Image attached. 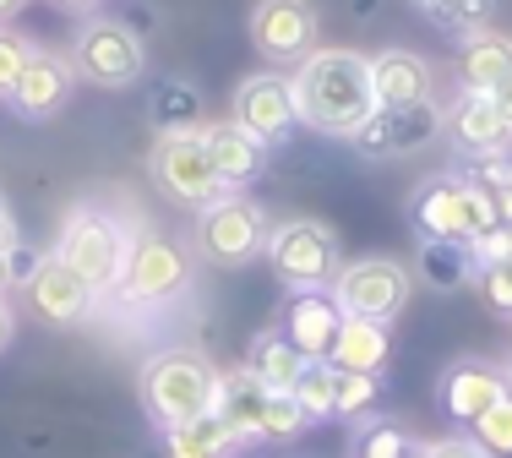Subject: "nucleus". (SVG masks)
Segmentation results:
<instances>
[{
  "label": "nucleus",
  "mask_w": 512,
  "mask_h": 458,
  "mask_svg": "<svg viewBox=\"0 0 512 458\" xmlns=\"http://www.w3.org/2000/svg\"><path fill=\"white\" fill-rule=\"evenodd\" d=\"M295 110L322 137H355L360 120L376 110L371 93V55L360 50H316L300 60L295 77Z\"/></svg>",
  "instance_id": "f257e3e1"
},
{
  "label": "nucleus",
  "mask_w": 512,
  "mask_h": 458,
  "mask_svg": "<svg viewBox=\"0 0 512 458\" xmlns=\"http://www.w3.org/2000/svg\"><path fill=\"white\" fill-rule=\"evenodd\" d=\"M55 257L66 262L93 295H99V289H120V273H126V257H131V235L120 229V219L109 208L82 202V208H71L66 224H60Z\"/></svg>",
  "instance_id": "f03ea898"
},
{
  "label": "nucleus",
  "mask_w": 512,
  "mask_h": 458,
  "mask_svg": "<svg viewBox=\"0 0 512 458\" xmlns=\"http://www.w3.org/2000/svg\"><path fill=\"white\" fill-rule=\"evenodd\" d=\"M213 388H218V377L197 349H164L142 371V404H148L158 431H175L186 420L207 415L213 409Z\"/></svg>",
  "instance_id": "7ed1b4c3"
},
{
  "label": "nucleus",
  "mask_w": 512,
  "mask_h": 458,
  "mask_svg": "<svg viewBox=\"0 0 512 458\" xmlns=\"http://www.w3.org/2000/svg\"><path fill=\"white\" fill-rule=\"evenodd\" d=\"M409 213H414L420 240H453V246H469L485 229L502 224L496 197L485 186H474V180H431V186L414 191Z\"/></svg>",
  "instance_id": "20e7f679"
},
{
  "label": "nucleus",
  "mask_w": 512,
  "mask_h": 458,
  "mask_svg": "<svg viewBox=\"0 0 512 458\" xmlns=\"http://www.w3.org/2000/svg\"><path fill=\"white\" fill-rule=\"evenodd\" d=\"M71 71L93 88H131L148 71V50L120 17H88L71 44Z\"/></svg>",
  "instance_id": "39448f33"
},
{
  "label": "nucleus",
  "mask_w": 512,
  "mask_h": 458,
  "mask_svg": "<svg viewBox=\"0 0 512 458\" xmlns=\"http://www.w3.org/2000/svg\"><path fill=\"white\" fill-rule=\"evenodd\" d=\"M267 262H273V273L284 279L289 289H327L338 279V240L327 224L316 219H284L267 229Z\"/></svg>",
  "instance_id": "423d86ee"
},
{
  "label": "nucleus",
  "mask_w": 512,
  "mask_h": 458,
  "mask_svg": "<svg viewBox=\"0 0 512 458\" xmlns=\"http://www.w3.org/2000/svg\"><path fill=\"white\" fill-rule=\"evenodd\" d=\"M409 268L393 257H360L349 268H338V279L327 284V295L338 300L344 317H371V322H393L409 306Z\"/></svg>",
  "instance_id": "0eeeda50"
},
{
  "label": "nucleus",
  "mask_w": 512,
  "mask_h": 458,
  "mask_svg": "<svg viewBox=\"0 0 512 458\" xmlns=\"http://www.w3.org/2000/svg\"><path fill=\"white\" fill-rule=\"evenodd\" d=\"M442 131H447V110L425 99V104H404V110H371L360 120V131L349 137V148L360 159L382 164V159H409V153L431 148Z\"/></svg>",
  "instance_id": "6e6552de"
},
{
  "label": "nucleus",
  "mask_w": 512,
  "mask_h": 458,
  "mask_svg": "<svg viewBox=\"0 0 512 458\" xmlns=\"http://www.w3.org/2000/svg\"><path fill=\"white\" fill-rule=\"evenodd\" d=\"M197 246L207 262H218V268H240V262H251L256 251L267 246V213L256 208L251 197H218L202 208L197 219Z\"/></svg>",
  "instance_id": "1a4fd4ad"
},
{
  "label": "nucleus",
  "mask_w": 512,
  "mask_h": 458,
  "mask_svg": "<svg viewBox=\"0 0 512 458\" xmlns=\"http://www.w3.org/2000/svg\"><path fill=\"white\" fill-rule=\"evenodd\" d=\"M148 175L164 197L186 202V208H207V202L224 197V180L213 175L207 164L197 131H169V137L153 142V159H148Z\"/></svg>",
  "instance_id": "9d476101"
},
{
  "label": "nucleus",
  "mask_w": 512,
  "mask_h": 458,
  "mask_svg": "<svg viewBox=\"0 0 512 458\" xmlns=\"http://www.w3.org/2000/svg\"><path fill=\"white\" fill-rule=\"evenodd\" d=\"M229 120H235L246 137H256L262 148H278L289 142V131L300 126L295 110V82L278 77V71H256L235 88V104H229Z\"/></svg>",
  "instance_id": "9b49d317"
},
{
  "label": "nucleus",
  "mask_w": 512,
  "mask_h": 458,
  "mask_svg": "<svg viewBox=\"0 0 512 458\" xmlns=\"http://www.w3.org/2000/svg\"><path fill=\"white\" fill-rule=\"evenodd\" d=\"M186 284H191V257L169 235L131 240L126 273H120V295L126 300H137V306H164V300H175Z\"/></svg>",
  "instance_id": "f8f14e48"
},
{
  "label": "nucleus",
  "mask_w": 512,
  "mask_h": 458,
  "mask_svg": "<svg viewBox=\"0 0 512 458\" xmlns=\"http://www.w3.org/2000/svg\"><path fill=\"white\" fill-rule=\"evenodd\" d=\"M316 6L311 0H256L251 11V44L273 66H300L316 55Z\"/></svg>",
  "instance_id": "ddd939ff"
},
{
  "label": "nucleus",
  "mask_w": 512,
  "mask_h": 458,
  "mask_svg": "<svg viewBox=\"0 0 512 458\" xmlns=\"http://www.w3.org/2000/svg\"><path fill=\"white\" fill-rule=\"evenodd\" d=\"M71 82H77L71 60H66V55H55V50H39V44H33V55L22 60V71H17V82H11L6 104H11V115H22V120H50V115L66 110Z\"/></svg>",
  "instance_id": "4468645a"
},
{
  "label": "nucleus",
  "mask_w": 512,
  "mask_h": 458,
  "mask_svg": "<svg viewBox=\"0 0 512 458\" xmlns=\"http://www.w3.org/2000/svg\"><path fill=\"white\" fill-rule=\"evenodd\" d=\"M507 393H512V377L502 366H485V360H458L442 377V409L458 426H474L480 415H491Z\"/></svg>",
  "instance_id": "2eb2a0df"
},
{
  "label": "nucleus",
  "mask_w": 512,
  "mask_h": 458,
  "mask_svg": "<svg viewBox=\"0 0 512 458\" xmlns=\"http://www.w3.org/2000/svg\"><path fill=\"white\" fill-rule=\"evenodd\" d=\"M338 328H344V311L327 289H300L284 311V339L300 349V360H333Z\"/></svg>",
  "instance_id": "dca6fc26"
},
{
  "label": "nucleus",
  "mask_w": 512,
  "mask_h": 458,
  "mask_svg": "<svg viewBox=\"0 0 512 458\" xmlns=\"http://www.w3.org/2000/svg\"><path fill=\"white\" fill-rule=\"evenodd\" d=\"M447 137L458 142L469 159H485V153H507L512 148V120L496 110L491 93H458V104L447 110Z\"/></svg>",
  "instance_id": "f3484780"
},
{
  "label": "nucleus",
  "mask_w": 512,
  "mask_h": 458,
  "mask_svg": "<svg viewBox=\"0 0 512 458\" xmlns=\"http://www.w3.org/2000/svg\"><path fill=\"white\" fill-rule=\"evenodd\" d=\"M197 142H202L207 164H213V175L224 180V191L229 186H251V180L262 175V164H267V148L256 137H246L235 120H207V126L197 131Z\"/></svg>",
  "instance_id": "a211bd4d"
},
{
  "label": "nucleus",
  "mask_w": 512,
  "mask_h": 458,
  "mask_svg": "<svg viewBox=\"0 0 512 458\" xmlns=\"http://www.w3.org/2000/svg\"><path fill=\"white\" fill-rule=\"evenodd\" d=\"M22 289H28L33 311H39L44 322H55V328H66V322H82V317H88V306H93V289L82 284L77 273H71L66 262L55 257V251L39 262V273H33V279L22 284Z\"/></svg>",
  "instance_id": "6ab92c4d"
},
{
  "label": "nucleus",
  "mask_w": 512,
  "mask_h": 458,
  "mask_svg": "<svg viewBox=\"0 0 512 458\" xmlns=\"http://www.w3.org/2000/svg\"><path fill=\"white\" fill-rule=\"evenodd\" d=\"M371 93H376V110L425 104L431 99V66L414 50H382L371 55Z\"/></svg>",
  "instance_id": "aec40b11"
},
{
  "label": "nucleus",
  "mask_w": 512,
  "mask_h": 458,
  "mask_svg": "<svg viewBox=\"0 0 512 458\" xmlns=\"http://www.w3.org/2000/svg\"><path fill=\"white\" fill-rule=\"evenodd\" d=\"M267 399H273V393H267L262 382H256L246 366H240V371H224V377H218V388H213V415L224 420L229 431H235V442H256V437H262Z\"/></svg>",
  "instance_id": "412c9836"
},
{
  "label": "nucleus",
  "mask_w": 512,
  "mask_h": 458,
  "mask_svg": "<svg viewBox=\"0 0 512 458\" xmlns=\"http://www.w3.org/2000/svg\"><path fill=\"white\" fill-rule=\"evenodd\" d=\"M387 355H393L387 322L344 317V328H338V344H333V366H338V371H365V377H382Z\"/></svg>",
  "instance_id": "4be33fe9"
},
{
  "label": "nucleus",
  "mask_w": 512,
  "mask_h": 458,
  "mask_svg": "<svg viewBox=\"0 0 512 458\" xmlns=\"http://www.w3.org/2000/svg\"><path fill=\"white\" fill-rule=\"evenodd\" d=\"M458 77H463V88H469V93H491L502 77H512V39H507V33H496V28L463 39Z\"/></svg>",
  "instance_id": "5701e85b"
},
{
  "label": "nucleus",
  "mask_w": 512,
  "mask_h": 458,
  "mask_svg": "<svg viewBox=\"0 0 512 458\" xmlns=\"http://www.w3.org/2000/svg\"><path fill=\"white\" fill-rule=\"evenodd\" d=\"M148 115H153L158 137H169V131H202L207 126L202 93H197V82H186V77H164V82H158L153 99H148Z\"/></svg>",
  "instance_id": "b1692460"
},
{
  "label": "nucleus",
  "mask_w": 512,
  "mask_h": 458,
  "mask_svg": "<svg viewBox=\"0 0 512 458\" xmlns=\"http://www.w3.org/2000/svg\"><path fill=\"white\" fill-rule=\"evenodd\" d=\"M306 366L311 360H300V349L289 344L284 333H262V339L251 344V360H246V371L262 382L267 393H295V382H300Z\"/></svg>",
  "instance_id": "393cba45"
},
{
  "label": "nucleus",
  "mask_w": 512,
  "mask_h": 458,
  "mask_svg": "<svg viewBox=\"0 0 512 458\" xmlns=\"http://www.w3.org/2000/svg\"><path fill=\"white\" fill-rule=\"evenodd\" d=\"M164 442H169V458H224L229 448H235V431L207 409V415L186 420V426L164 431Z\"/></svg>",
  "instance_id": "a878e982"
},
{
  "label": "nucleus",
  "mask_w": 512,
  "mask_h": 458,
  "mask_svg": "<svg viewBox=\"0 0 512 458\" xmlns=\"http://www.w3.org/2000/svg\"><path fill=\"white\" fill-rule=\"evenodd\" d=\"M469 273H474L469 246H453V240H420V279L431 289L453 295V289L469 284Z\"/></svg>",
  "instance_id": "bb28decb"
},
{
  "label": "nucleus",
  "mask_w": 512,
  "mask_h": 458,
  "mask_svg": "<svg viewBox=\"0 0 512 458\" xmlns=\"http://www.w3.org/2000/svg\"><path fill=\"white\" fill-rule=\"evenodd\" d=\"M333 388H338V371L333 360H311L295 382V404L306 409L311 420H333Z\"/></svg>",
  "instance_id": "cd10ccee"
},
{
  "label": "nucleus",
  "mask_w": 512,
  "mask_h": 458,
  "mask_svg": "<svg viewBox=\"0 0 512 458\" xmlns=\"http://www.w3.org/2000/svg\"><path fill=\"white\" fill-rule=\"evenodd\" d=\"M469 431H474L469 442H474V448H480L485 458H512V393L491 409V415L474 420Z\"/></svg>",
  "instance_id": "c85d7f7f"
},
{
  "label": "nucleus",
  "mask_w": 512,
  "mask_h": 458,
  "mask_svg": "<svg viewBox=\"0 0 512 458\" xmlns=\"http://www.w3.org/2000/svg\"><path fill=\"white\" fill-rule=\"evenodd\" d=\"M311 426L316 420L295 404V393H273V399H267V415H262V437L267 442H295L300 431H311Z\"/></svg>",
  "instance_id": "c756f323"
},
{
  "label": "nucleus",
  "mask_w": 512,
  "mask_h": 458,
  "mask_svg": "<svg viewBox=\"0 0 512 458\" xmlns=\"http://www.w3.org/2000/svg\"><path fill=\"white\" fill-rule=\"evenodd\" d=\"M333 371H338V366H333ZM376 393H382V382H376V377H365V371H338V388H333V415H344V420L365 415V409L376 404Z\"/></svg>",
  "instance_id": "7c9ffc66"
},
{
  "label": "nucleus",
  "mask_w": 512,
  "mask_h": 458,
  "mask_svg": "<svg viewBox=\"0 0 512 458\" xmlns=\"http://www.w3.org/2000/svg\"><path fill=\"white\" fill-rule=\"evenodd\" d=\"M496 22V0H447V11L436 17V28L458 33V39H474Z\"/></svg>",
  "instance_id": "2f4dec72"
},
{
  "label": "nucleus",
  "mask_w": 512,
  "mask_h": 458,
  "mask_svg": "<svg viewBox=\"0 0 512 458\" xmlns=\"http://www.w3.org/2000/svg\"><path fill=\"white\" fill-rule=\"evenodd\" d=\"M409 448L414 442L393 426V420H371L355 442V458H409Z\"/></svg>",
  "instance_id": "473e14b6"
},
{
  "label": "nucleus",
  "mask_w": 512,
  "mask_h": 458,
  "mask_svg": "<svg viewBox=\"0 0 512 458\" xmlns=\"http://www.w3.org/2000/svg\"><path fill=\"white\" fill-rule=\"evenodd\" d=\"M474 284H480L485 306L507 311L512 317V257L507 262H485V268H474Z\"/></svg>",
  "instance_id": "72a5a7b5"
},
{
  "label": "nucleus",
  "mask_w": 512,
  "mask_h": 458,
  "mask_svg": "<svg viewBox=\"0 0 512 458\" xmlns=\"http://www.w3.org/2000/svg\"><path fill=\"white\" fill-rule=\"evenodd\" d=\"M28 55H33V44L22 39L11 22H0V104H6V93H11V82H17V71Z\"/></svg>",
  "instance_id": "f704fd0d"
},
{
  "label": "nucleus",
  "mask_w": 512,
  "mask_h": 458,
  "mask_svg": "<svg viewBox=\"0 0 512 458\" xmlns=\"http://www.w3.org/2000/svg\"><path fill=\"white\" fill-rule=\"evenodd\" d=\"M469 257H474V268H485V262H507L512 257V224H496V229H485L480 240H469Z\"/></svg>",
  "instance_id": "c9c22d12"
},
{
  "label": "nucleus",
  "mask_w": 512,
  "mask_h": 458,
  "mask_svg": "<svg viewBox=\"0 0 512 458\" xmlns=\"http://www.w3.org/2000/svg\"><path fill=\"white\" fill-rule=\"evenodd\" d=\"M39 251H33V246H22V240H17V246H11L6 251V268H11V284H28L33 279V273H39Z\"/></svg>",
  "instance_id": "e433bc0d"
},
{
  "label": "nucleus",
  "mask_w": 512,
  "mask_h": 458,
  "mask_svg": "<svg viewBox=\"0 0 512 458\" xmlns=\"http://www.w3.org/2000/svg\"><path fill=\"white\" fill-rule=\"evenodd\" d=\"M425 453H431V458H485L480 448H474V442H458V437H447V442H431Z\"/></svg>",
  "instance_id": "4c0bfd02"
},
{
  "label": "nucleus",
  "mask_w": 512,
  "mask_h": 458,
  "mask_svg": "<svg viewBox=\"0 0 512 458\" xmlns=\"http://www.w3.org/2000/svg\"><path fill=\"white\" fill-rule=\"evenodd\" d=\"M17 224H11V213H6V202H0V251H11V246H17Z\"/></svg>",
  "instance_id": "58836bf2"
},
{
  "label": "nucleus",
  "mask_w": 512,
  "mask_h": 458,
  "mask_svg": "<svg viewBox=\"0 0 512 458\" xmlns=\"http://www.w3.org/2000/svg\"><path fill=\"white\" fill-rule=\"evenodd\" d=\"M491 99H496V110H502V115L512 120V77H502V82H496V88H491Z\"/></svg>",
  "instance_id": "ea45409f"
},
{
  "label": "nucleus",
  "mask_w": 512,
  "mask_h": 458,
  "mask_svg": "<svg viewBox=\"0 0 512 458\" xmlns=\"http://www.w3.org/2000/svg\"><path fill=\"white\" fill-rule=\"evenodd\" d=\"M11 333H17V317H11V306H6V300H0V349L11 344Z\"/></svg>",
  "instance_id": "a19ab883"
},
{
  "label": "nucleus",
  "mask_w": 512,
  "mask_h": 458,
  "mask_svg": "<svg viewBox=\"0 0 512 458\" xmlns=\"http://www.w3.org/2000/svg\"><path fill=\"white\" fill-rule=\"evenodd\" d=\"M409 6H414V11H425V17L436 22V17H442V11H447V0H409Z\"/></svg>",
  "instance_id": "79ce46f5"
},
{
  "label": "nucleus",
  "mask_w": 512,
  "mask_h": 458,
  "mask_svg": "<svg viewBox=\"0 0 512 458\" xmlns=\"http://www.w3.org/2000/svg\"><path fill=\"white\" fill-rule=\"evenodd\" d=\"M28 6H33V0H0V22H11L17 11H28Z\"/></svg>",
  "instance_id": "37998d69"
},
{
  "label": "nucleus",
  "mask_w": 512,
  "mask_h": 458,
  "mask_svg": "<svg viewBox=\"0 0 512 458\" xmlns=\"http://www.w3.org/2000/svg\"><path fill=\"white\" fill-rule=\"evenodd\" d=\"M55 6H60V11H93L99 0H55Z\"/></svg>",
  "instance_id": "c03bdc74"
},
{
  "label": "nucleus",
  "mask_w": 512,
  "mask_h": 458,
  "mask_svg": "<svg viewBox=\"0 0 512 458\" xmlns=\"http://www.w3.org/2000/svg\"><path fill=\"white\" fill-rule=\"evenodd\" d=\"M11 289V268H6V251H0V295Z\"/></svg>",
  "instance_id": "a18cd8bd"
},
{
  "label": "nucleus",
  "mask_w": 512,
  "mask_h": 458,
  "mask_svg": "<svg viewBox=\"0 0 512 458\" xmlns=\"http://www.w3.org/2000/svg\"><path fill=\"white\" fill-rule=\"evenodd\" d=\"M371 6L376 0H355V17H371Z\"/></svg>",
  "instance_id": "49530a36"
},
{
  "label": "nucleus",
  "mask_w": 512,
  "mask_h": 458,
  "mask_svg": "<svg viewBox=\"0 0 512 458\" xmlns=\"http://www.w3.org/2000/svg\"><path fill=\"white\" fill-rule=\"evenodd\" d=\"M409 458H431V453H425V448H409Z\"/></svg>",
  "instance_id": "de8ad7c7"
}]
</instances>
